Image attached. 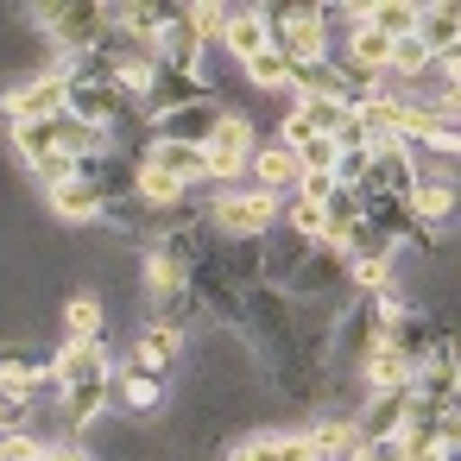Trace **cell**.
Segmentation results:
<instances>
[{"instance_id": "obj_16", "label": "cell", "mask_w": 461, "mask_h": 461, "mask_svg": "<svg viewBox=\"0 0 461 461\" xmlns=\"http://www.w3.org/2000/svg\"><path fill=\"white\" fill-rule=\"evenodd\" d=\"M228 461H310V436L303 429H253L228 448Z\"/></svg>"}, {"instance_id": "obj_26", "label": "cell", "mask_w": 461, "mask_h": 461, "mask_svg": "<svg viewBox=\"0 0 461 461\" xmlns=\"http://www.w3.org/2000/svg\"><path fill=\"white\" fill-rule=\"evenodd\" d=\"M366 26L385 32L392 45L417 32V0H366Z\"/></svg>"}, {"instance_id": "obj_7", "label": "cell", "mask_w": 461, "mask_h": 461, "mask_svg": "<svg viewBox=\"0 0 461 461\" xmlns=\"http://www.w3.org/2000/svg\"><path fill=\"white\" fill-rule=\"evenodd\" d=\"M285 297L291 303H316V310H341L354 297V272H348V259L335 247H310V259L297 266V278L285 285Z\"/></svg>"}, {"instance_id": "obj_2", "label": "cell", "mask_w": 461, "mask_h": 461, "mask_svg": "<svg viewBox=\"0 0 461 461\" xmlns=\"http://www.w3.org/2000/svg\"><path fill=\"white\" fill-rule=\"evenodd\" d=\"M385 316H392V297H385V291H354V297L335 310V322H329L322 379H360V360L379 348Z\"/></svg>"}, {"instance_id": "obj_9", "label": "cell", "mask_w": 461, "mask_h": 461, "mask_svg": "<svg viewBox=\"0 0 461 461\" xmlns=\"http://www.w3.org/2000/svg\"><path fill=\"white\" fill-rule=\"evenodd\" d=\"M247 190H266V196H297V184H303V165H297V152L285 146V140H272V133H259V146H253V158H247V177H240Z\"/></svg>"}, {"instance_id": "obj_6", "label": "cell", "mask_w": 461, "mask_h": 461, "mask_svg": "<svg viewBox=\"0 0 461 461\" xmlns=\"http://www.w3.org/2000/svg\"><path fill=\"white\" fill-rule=\"evenodd\" d=\"M253 146H259V127L247 121V114H221L215 121V133L203 140V171H209V184H221V190H234L240 177H247V158H253Z\"/></svg>"}, {"instance_id": "obj_13", "label": "cell", "mask_w": 461, "mask_h": 461, "mask_svg": "<svg viewBox=\"0 0 461 461\" xmlns=\"http://www.w3.org/2000/svg\"><path fill=\"white\" fill-rule=\"evenodd\" d=\"M221 114H228V108H221L215 95H203V102H190V108H177V114H165V121H152L146 140H177V146H196V152H203V140L215 133Z\"/></svg>"}, {"instance_id": "obj_22", "label": "cell", "mask_w": 461, "mask_h": 461, "mask_svg": "<svg viewBox=\"0 0 461 461\" xmlns=\"http://www.w3.org/2000/svg\"><path fill=\"white\" fill-rule=\"evenodd\" d=\"M108 335V303L95 291H70L64 297V341H102Z\"/></svg>"}, {"instance_id": "obj_23", "label": "cell", "mask_w": 461, "mask_h": 461, "mask_svg": "<svg viewBox=\"0 0 461 461\" xmlns=\"http://www.w3.org/2000/svg\"><path fill=\"white\" fill-rule=\"evenodd\" d=\"M354 385H360V392H404V385H411V360L379 341V348L360 360V379H354Z\"/></svg>"}, {"instance_id": "obj_29", "label": "cell", "mask_w": 461, "mask_h": 461, "mask_svg": "<svg viewBox=\"0 0 461 461\" xmlns=\"http://www.w3.org/2000/svg\"><path fill=\"white\" fill-rule=\"evenodd\" d=\"M7 429H26V398L0 392V436H7Z\"/></svg>"}, {"instance_id": "obj_8", "label": "cell", "mask_w": 461, "mask_h": 461, "mask_svg": "<svg viewBox=\"0 0 461 461\" xmlns=\"http://www.w3.org/2000/svg\"><path fill=\"white\" fill-rule=\"evenodd\" d=\"M64 102H70V83L58 70H39V77H26V83H14L0 95V114H7V127H32V121L64 114Z\"/></svg>"}, {"instance_id": "obj_10", "label": "cell", "mask_w": 461, "mask_h": 461, "mask_svg": "<svg viewBox=\"0 0 461 461\" xmlns=\"http://www.w3.org/2000/svg\"><path fill=\"white\" fill-rule=\"evenodd\" d=\"M442 335H448V329H442L423 303H392V316H385V335H379V341H385V348H398V354L411 360V373H417Z\"/></svg>"}, {"instance_id": "obj_3", "label": "cell", "mask_w": 461, "mask_h": 461, "mask_svg": "<svg viewBox=\"0 0 461 461\" xmlns=\"http://www.w3.org/2000/svg\"><path fill=\"white\" fill-rule=\"evenodd\" d=\"M240 335L253 341V354H259L266 366L291 360V354H297V303H291L285 291H266V285L240 291Z\"/></svg>"}, {"instance_id": "obj_15", "label": "cell", "mask_w": 461, "mask_h": 461, "mask_svg": "<svg viewBox=\"0 0 461 461\" xmlns=\"http://www.w3.org/2000/svg\"><path fill=\"white\" fill-rule=\"evenodd\" d=\"M140 165L165 171V177H171V184H184V190L209 184V171H203V152H196V146H177V140H146V146H140Z\"/></svg>"}, {"instance_id": "obj_30", "label": "cell", "mask_w": 461, "mask_h": 461, "mask_svg": "<svg viewBox=\"0 0 461 461\" xmlns=\"http://www.w3.org/2000/svg\"><path fill=\"white\" fill-rule=\"evenodd\" d=\"M39 461H95V455H89L83 442H45V448H39Z\"/></svg>"}, {"instance_id": "obj_1", "label": "cell", "mask_w": 461, "mask_h": 461, "mask_svg": "<svg viewBox=\"0 0 461 461\" xmlns=\"http://www.w3.org/2000/svg\"><path fill=\"white\" fill-rule=\"evenodd\" d=\"M51 379H58V404H64V423L70 436L89 429L108 398H114V354L102 341H64L58 360H51Z\"/></svg>"}, {"instance_id": "obj_25", "label": "cell", "mask_w": 461, "mask_h": 461, "mask_svg": "<svg viewBox=\"0 0 461 461\" xmlns=\"http://www.w3.org/2000/svg\"><path fill=\"white\" fill-rule=\"evenodd\" d=\"M215 266L234 291H253L259 285V240H215Z\"/></svg>"}, {"instance_id": "obj_19", "label": "cell", "mask_w": 461, "mask_h": 461, "mask_svg": "<svg viewBox=\"0 0 461 461\" xmlns=\"http://www.w3.org/2000/svg\"><path fill=\"white\" fill-rule=\"evenodd\" d=\"M184 348H190V335H177V329H165V322H146V329H140V341H133V354H127V360H133V366H146V373H158V379H165V373H171V366H177V360H184Z\"/></svg>"}, {"instance_id": "obj_11", "label": "cell", "mask_w": 461, "mask_h": 461, "mask_svg": "<svg viewBox=\"0 0 461 461\" xmlns=\"http://www.w3.org/2000/svg\"><path fill=\"white\" fill-rule=\"evenodd\" d=\"M209 95V83L203 77H177V70H158L152 83H146V95L133 102L140 108V121L152 127V121H165V114H177V108H190V102H203Z\"/></svg>"}, {"instance_id": "obj_5", "label": "cell", "mask_w": 461, "mask_h": 461, "mask_svg": "<svg viewBox=\"0 0 461 461\" xmlns=\"http://www.w3.org/2000/svg\"><path fill=\"white\" fill-rule=\"evenodd\" d=\"M278 196H266V190H247V184H234V190H221L203 215H209V228H215V240H266V234H278Z\"/></svg>"}, {"instance_id": "obj_14", "label": "cell", "mask_w": 461, "mask_h": 461, "mask_svg": "<svg viewBox=\"0 0 461 461\" xmlns=\"http://www.w3.org/2000/svg\"><path fill=\"white\" fill-rule=\"evenodd\" d=\"M158 404H165V379L146 373V366H133V360H121V366H114V398H108V411L146 417V411H158Z\"/></svg>"}, {"instance_id": "obj_21", "label": "cell", "mask_w": 461, "mask_h": 461, "mask_svg": "<svg viewBox=\"0 0 461 461\" xmlns=\"http://www.w3.org/2000/svg\"><path fill=\"white\" fill-rule=\"evenodd\" d=\"M259 51H272V39H266V20H259V7H234V14H228V32H221V58L247 64V58H259Z\"/></svg>"}, {"instance_id": "obj_18", "label": "cell", "mask_w": 461, "mask_h": 461, "mask_svg": "<svg viewBox=\"0 0 461 461\" xmlns=\"http://www.w3.org/2000/svg\"><path fill=\"white\" fill-rule=\"evenodd\" d=\"M411 184H417V171H411V158H404L398 146H385V152H373V158H366V177H360V196H404V203H411Z\"/></svg>"}, {"instance_id": "obj_27", "label": "cell", "mask_w": 461, "mask_h": 461, "mask_svg": "<svg viewBox=\"0 0 461 461\" xmlns=\"http://www.w3.org/2000/svg\"><path fill=\"white\" fill-rule=\"evenodd\" d=\"M240 77H247V89H266V95H272V89H285V83H291V64H285L278 51H259V58H247V64H240Z\"/></svg>"}, {"instance_id": "obj_12", "label": "cell", "mask_w": 461, "mask_h": 461, "mask_svg": "<svg viewBox=\"0 0 461 461\" xmlns=\"http://www.w3.org/2000/svg\"><path fill=\"white\" fill-rule=\"evenodd\" d=\"M404 411H411V385H404V392H360V404H354L348 417H354L360 442H392L398 423H404Z\"/></svg>"}, {"instance_id": "obj_4", "label": "cell", "mask_w": 461, "mask_h": 461, "mask_svg": "<svg viewBox=\"0 0 461 461\" xmlns=\"http://www.w3.org/2000/svg\"><path fill=\"white\" fill-rule=\"evenodd\" d=\"M32 20L45 26V39L58 45V58H83L114 26V0H70V7L51 0V7H32Z\"/></svg>"}, {"instance_id": "obj_28", "label": "cell", "mask_w": 461, "mask_h": 461, "mask_svg": "<svg viewBox=\"0 0 461 461\" xmlns=\"http://www.w3.org/2000/svg\"><path fill=\"white\" fill-rule=\"evenodd\" d=\"M190 285V272H177L158 247H146V297H171V291H184Z\"/></svg>"}, {"instance_id": "obj_20", "label": "cell", "mask_w": 461, "mask_h": 461, "mask_svg": "<svg viewBox=\"0 0 461 461\" xmlns=\"http://www.w3.org/2000/svg\"><path fill=\"white\" fill-rule=\"evenodd\" d=\"M51 209L64 215V221H108V190L95 184V177H70V184H58L51 190Z\"/></svg>"}, {"instance_id": "obj_17", "label": "cell", "mask_w": 461, "mask_h": 461, "mask_svg": "<svg viewBox=\"0 0 461 461\" xmlns=\"http://www.w3.org/2000/svg\"><path fill=\"white\" fill-rule=\"evenodd\" d=\"M303 436H310V461H354V448H360V429L348 411H322Z\"/></svg>"}, {"instance_id": "obj_24", "label": "cell", "mask_w": 461, "mask_h": 461, "mask_svg": "<svg viewBox=\"0 0 461 461\" xmlns=\"http://www.w3.org/2000/svg\"><path fill=\"white\" fill-rule=\"evenodd\" d=\"M417 45H423L429 58L461 51V14H455V7H417Z\"/></svg>"}]
</instances>
